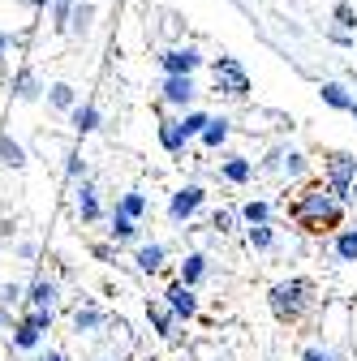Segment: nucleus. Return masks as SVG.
I'll list each match as a JSON object with an SVG mask.
<instances>
[{
    "instance_id": "nucleus-1",
    "label": "nucleus",
    "mask_w": 357,
    "mask_h": 361,
    "mask_svg": "<svg viewBox=\"0 0 357 361\" xmlns=\"http://www.w3.org/2000/svg\"><path fill=\"white\" fill-rule=\"evenodd\" d=\"M344 211H349V202H340V198L332 194L327 180H305V185L297 190V198L289 202V219L297 224L301 233H310V237L340 233Z\"/></svg>"
},
{
    "instance_id": "nucleus-2",
    "label": "nucleus",
    "mask_w": 357,
    "mask_h": 361,
    "mask_svg": "<svg viewBox=\"0 0 357 361\" xmlns=\"http://www.w3.org/2000/svg\"><path fill=\"white\" fill-rule=\"evenodd\" d=\"M267 305H272L276 323L297 327L305 314L315 310V280H310V276H289V280L272 284V293H267Z\"/></svg>"
},
{
    "instance_id": "nucleus-3",
    "label": "nucleus",
    "mask_w": 357,
    "mask_h": 361,
    "mask_svg": "<svg viewBox=\"0 0 357 361\" xmlns=\"http://www.w3.org/2000/svg\"><path fill=\"white\" fill-rule=\"evenodd\" d=\"M323 180L332 185V194L340 198V202H353L357 194V155H349V151H327L323 155Z\"/></svg>"
},
{
    "instance_id": "nucleus-4",
    "label": "nucleus",
    "mask_w": 357,
    "mask_h": 361,
    "mask_svg": "<svg viewBox=\"0 0 357 361\" xmlns=\"http://www.w3.org/2000/svg\"><path fill=\"white\" fill-rule=\"evenodd\" d=\"M211 82L219 95H229V99H246L250 95V73L237 56H215L211 61Z\"/></svg>"
},
{
    "instance_id": "nucleus-5",
    "label": "nucleus",
    "mask_w": 357,
    "mask_h": 361,
    "mask_svg": "<svg viewBox=\"0 0 357 361\" xmlns=\"http://www.w3.org/2000/svg\"><path fill=\"white\" fill-rule=\"evenodd\" d=\"M194 99H198L194 73H164V86H159V104H164V108H181V112H190Z\"/></svg>"
},
{
    "instance_id": "nucleus-6",
    "label": "nucleus",
    "mask_w": 357,
    "mask_h": 361,
    "mask_svg": "<svg viewBox=\"0 0 357 361\" xmlns=\"http://www.w3.org/2000/svg\"><path fill=\"white\" fill-rule=\"evenodd\" d=\"M258 172L276 176V180H301L305 176V155L301 151H289V147H276L272 155L258 164Z\"/></svg>"
},
{
    "instance_id": "nucleus-7",
    "label": "nucleus",
    "mask_w": 357,
    "mask_h": 361,
    "mask_svg": "<svg viewBox=\"0 0 357 361\" xmlns=\"http://www.w3.org/2000/svg\"><path fill=\"white\" fill-rule=\"evenodd\" d=\"M202 202H207V190L190 180V185H181V190L168 198V219H172V224H190V219L202 211Z\"/></svg>"
},
{
    "instance_id": "nucleus-8",
    "label": "nucleus",
    "mask_w": 357,
    "mask_h": 361,
    "mask_svg": "<svg viewBox=\"0 0 357 361\" xmlns=\"http://www.w3.org/2000/svg\"><path fill=\"white\" fill-rule=\"evenodd\" d=\"M164 305H168L181 323H190L194 314H198V297H194V288H190V284H181V280H172V284L164 288Z\"/></svg>"
},
{
    "instance_id": "nucleus-9",
    "label": "nucleus",
    "mask_w": 357,
    "mask_h": 361,
    "mask_svg": "<svg viewBox=\"0 0 357 361\" xmlns=\"http://www.w3.org/2000/svg\"><path fill=\"white\" fill-rule=\"evenodd\" d=\"M202 65V52L194 48V43H186V48H168L159 52V69L164 73H194Z\"/></svg>"
},
{
    "instance_id": "nucleus-10",
    "label": "nucleus",
    "mask_w": 357,
    "mask_h": 361,
    "mask_svg": "<svg viewBox=\"0 0 357 361\" xmlns=\"http://www.w3.org/2000/svg\"><path fill=\"white\" fill-rule=\"evenodd\" d=\"M73 211H78V219H82V224L104 219V202H99V190L91 185V180H82V185L73 190Z\"/></svg>"
},
{
    "instance_id": "nucleus-11",
    "label": "nucleus",
    "mask_w": 357,
    "mask_h": 361,
    "mask_svg": "<svg viewBox=\"0 0 357 361\" xmlns=\"http://www.w3.org/2000/svg\"><path fill=\"white\" fill-rule=\"evenodd\" d=\"M147 323H151L155 336H164L168 344H176V323H181V319H176L164 301H147Z\"/></svg>"
},
{
    "instance_id": "nucleus-12",
    "label": "nucleus",
    "mask_w": 357,
    "mask_h": 361,
    "mask_svg": "<svg viewBox=\"0 0 357 361\" xmlns=\"http://www.w3.org/2000/svg\"><path fill=\"white\" fill-rule=\"evenodd\" d=\"M56 297H61V284L52 276H39L26 288V305H35V310H56Z\"/></svg>"
},
{
    "instance_id": "nucleus-13",
    "label": "nucleus",
    "mask_w": 357,
    "mask_h": 361,
    "mask_svg": "<svg viewBox=\"0 0 357 361\" xmlns=\"http://www.w3.org/2000/svg\"><path fill=\"white\" fill-rule=\"evenodd\" d=\"M254 172H258V168H254L246 155H224V159H219V176H224L229 185H250Z\"/></svg>"
},
{
    "instance_id": "nucleus-14",
    "label": "nucleus",
    "mask_w": 357,
    "mask_h": 361,
    "mask_svg": "<svg viewBox=\"0 0 357 361\" xmlns=\"http://www.w3.org/2000/svg\"><path fill=\"white\" fill-rule=\"evenodd\" d=\"M13 95H18L22 104H35V99L48 95V86L39 82V73H35V69H18V78H13Z\"/></svg>"
},
{
    "instance_id": "nucleus-15",
    "label": "nucleus",
    "mask_w": 357,
    "mask_h": 361,
    "mask_svg": "<svg viewBox=\"0 0 357 361\" xmlns=\"http://www.w3.org/2000/svg\"><path fill=\"white\" fill-rule=\"evenodd\" d=\"M186 142H190V138H186V129H181V121H172V116H164V121H159V147H164L168 155H181V151H186Z\"/></svg>"
},
{
    "instance_id": "nucleus-16",
    "label": "nucleus",
    "mask_w": 357,
    "mask_h": 361,
    "mask_svg": "<svg viewBox=\"0 0 357 361\" xmlns=\"http://www.w3.org/2000/svg\"><path fill=\"white\" fill-rule=\"evenodd\" d=\"M164 258H168V245H159V241L138 245V254H133V262H138L143 276H155V271H164Z\"/></svg>"
},
{
    "instance_id": "nucleus-17",
    "label": "nucleus",
    "mask_w": 357,
    "mask_h": 361,
    "mask_svg": "<svg viewBox=\"0 0 357 361\" xmlns=\"http://www.w3.org/2000/svg\"><path fill=\"white\" fill-rule=\"evenodd\" d=\"M104 323H108V314H104L99 305H78V310H73V331H78V336H91V331H99Z\"/></svg>"
},
{
    "instance_id": "nucleus-18",
    "label": "nucleus",
    "mask_w": 357,
    "mask_h": 361,
    "mask_svg": "<svg viewBox=\"0 0 357 361\" xmlns=\"http://www.w3.org/2000/svg\"><path fill=\"white\" fill-rule=\"evenodd\" d=\"M229 133H233V121H229V116H211V121H207V129H202V138H198V142H202L207 151H219V147H224V142H229Z\"/></svg>"
},
{
    "instance_id": "nucleus-19",
    "label": "nucleus",
    "mask_w": 357,
    "mask_h": 361,
    "mask_svg": "<svg viewBox=\"0 0 357 361\" xmlns=\"http://www.w3.org/2000/svg\"><path fill=\"white\" fill-rule=\"evenodd\" d=\"M69 125L86 138V133H95V129L104 125V116H99V108H95V104H78V108L69 112Z\"/></svg>"
},
{
    "instance_id": "nucleus-20",
    "label": "nucleus",
    "mask_w": 357,
    "mask_h": 361,
    "mask_svg": "<svg viewBox=\"0 0 357 361\" xmlns=\"http://www.w3.org/2000/svg\"><path fill=\"white\" fill-rule=\"evenodd\" d=\"M112 211H116V215H129V219H138V224H143V215L151 211V202H147V194L129 190V194H121V198L112 202Z\"/></svg>"
},
{
    "instance_id": "nucleus-21",
    "label": "nucleus",
    "mask_w": 357,
    "mask_h": 361,
    "mask_svg": "<svg viewBox=\"0 0 357 361\" xmlns=\"http://www.w3.org/2000/svg\"><path fill=\"white\" fill-rule=\"evenodd\" d=\"M108 224H112V241L116 245H129V241H138V219H129V215H116V211H108Z\"/></svg>"
},
{
    "instance_id": "nucleus-22",
    "label": "nucleus",
    "mask_w": 357,
    "mask_h": 361,
    "mask_svg": "<svg viewBox=\"0 0 357 361\" xmlns=\"http://www.w3.org/2000/svg\"><path fill=\"white\" fill-rule=\"evenodd\" d=\"M332 250H336V262H357V224H349V228L336 233Z\"/></svg>"
},
{
    "instance_id": "nucleus-23",
    "label": "nucleus",
    "mask_w": 357,
    "mask_h": 361,
    "mask_svg": "<svg viewBox=\"0 0 357 361\" xmlns=\"http://www.w3.org/2000/svg\"><path fill=\"white\" fill-rule=\"evenodd\" d=\"M319 95H323V104L336 108V112H349V108H353V95H349V86H344V82H323V86H319Z\"/></svg>"
},
{
    "instance_id": "nucleus-24",
    "label": "nucleus",
    "mask_w": 357,
    "mask_h": 361,
    "mask_svg": "<svg viewBox=\"0 0 357 361\" xmlns=\"http://www.w3.org/2000/svg\"><path fill=\"white\" fill-rule=\"evenodd\" d=\"M202 276H207V254H186V262H181V276H176V280H181V284H190V288H198L202 284Z\"/></svg>"
},
{
    "instance_id": "nucleus-25",
    "label": "nucleus",
    "mask_w": 357,
    "mask_h": 361,
    "mask_svg": "<svg viewBox=\"0 0 357 361\" xmlns=\"http://www.w3.org/2000/svg\"><path fill=\"white\" fill-rule=\"evenodd\" d=\"M0 164L13 172L26 168V151H22V142H13V133H0Z\"/></svg>"
},
{
    "instance_id": "nucleus-26",
    "label": "nucleus",
    "mask_w": 357,
    "mask_h": 361,
    "mask_svg": "<svg viewBox=\"0 0 357 361\" xmlns=\"http://www.w3.org/2000/svg\"><path fill=\"white\" fill-rule=\"evenodd\" d=\"M48 104H52L56 112H73V108H78V90H73L69 82H52V86H48Z\"/></svg>"
},
{
    "instance_id": "nucleus-27",
    "label": "nucleus",
    "mask_w": 357,
    "mask_h": 361,
    "mask_svg": "<svg viewBox=\"0 0 357 361\" xmlns=\"http://www.w3.org/2000/svg\"><path fill=\"white\" fill-rule=\"evenodd\" d=\"M91 22H95V5H91V0H78V5H73V13H69V35H86V30H91Z\"/></svg>"
},
{
    "instance_id": "nucleus-28",
    "label": "nucleus",
    "mask_w": 357,
    "mask_h": 361,
    "mask_svg": "<svg viewBox=\"0 0 357 361\" xmlns=\"http://www.w3.org/2000/svg\"><path fill=\"white\" fill-rule=\"evenodd\" d=\"M39 340H43V331H35L26 319H22V323H13V348H22V353H35V348H39Z\"/></svg>"
},
{
    "instance_id": "nucleus-29",
    "label": "nucleus",
    "mask_w": 357,
    "mask_h": 361,
    "mask_svg": "<svg viewBox=\"0 0 357 361\" xmlns=\"http://www.w3.org/2000/svg\"><path fill=\"white\" fill-rule=\"evenodd\" d=\"M246 241H250L254 250H272V245H276V228H272V224H250V228H246Z\"/></svg>"
},
{
    "instance_id": "nucleus-30",
    "label": "nucleus",
    "mask_w": 357,
    "mask_h": 361,
    "mask_svg": "<svg viewBox=\"0 0 357 361\" xmlns=\"http://www.w3.org/2000/svg\"><path fill=\"white\" fill-rule=\"evenodd\" d=\"M176 121H181V129H186V138H202V129H207V112H198V108H190V112H181V116H176Z\"/></svg>"
},
{
    "instance_id": "nucleus-31",
    "label": "nucleus",
    "mask_w": 357,
    "mask_h": 361,
    "mask_svg": "<svg viewBox=\"0 0 357 361\" xmlns=\"http://www.w3.org/2000/svg\"><path fill=\"white\" fill-rule=\"evenodd\" d=\"M241 219H246V224H272V202L250 198V202L241 207Z\"/></svg>"
},
{
    "instance_id": "nucleus-32",
    "label": "nucleus",
    "mask_w": 357,
    "mask_h": 361,
    "mask_svg": "<svg viewBox=\"0 0 357 361\" xmlns=\"http://www.w3.org/2000/svg\"><path fill=\"white\" fill-rule=\"evenodd\" d=\"M78 0H52V30L69 35V13H73Z\"/></svg>"
},
{
    "instance_id": "nucleus-33",
    "label": "nucleus",
    "mask_w": 357,
    "mask_h": 361,
    "mask_svg": "<svg viewBox=\"0 0 357 361\" xmlns=\"http://www.w3.org/2000/svg\"><path fill=\"white\" fill-rule=\"evenodd\" d=\"M237 219H241V211H215V215H211V228L224 237V233H233V228H237Z\"/></svg>"
},
{
    "instance_id": "nucleus-34",
    "label": "nucleus",
    "mask_w": 357,
    "mask_h": 361,
    "mask_svg": "<svg viewBox=\"0 0 357 361\" xmlns=\"http://www.w3.org/2000/svg\"><path fill=\"white\" fill-rule=\"evenodd\" d=\"M52 319H56V310H26V323L35 327V331H52Z\"/></svg>"
},
{
    "instance_id": "nucleus-35",
    "label": "nucleus",
    "mask_w": 357,
    "mask_h": 361,
    "mask_svg": "<svg viewBox=\"0 0 357 361\" xmlns=\"http://www.w3.org/2000/svg\"><path fill=\"white\" fill-rule=\"evenodd\" d=\"M332 18H336V26H340V30H357V13H353V5H344V0L332 9Z\"/></svg>"
},
{
    "instance_id": "nucleus-36",
    "label": "nucleus",
    "mask_w": 357,
    "mask_h": 361,
    "mask_svg": "<svg viewBox=\"0 0 357 361\" xmlns=\"http://www.w3.org/2000/svg\"><path fill=\"white\" fill-rule=\"evenodd\" d=\"M65 176H69V180H82V176H86V159H82L78 151L65 155Z\"/></svg>"
},
{
    "instance_id": "nucleus-37",
    "label": "nucleus",
    "mask_w": 357,
    "mask_h": 361,
    "mask_svg": "<svg viewBox=\"0 0 357 361\" xmlns=\"http://www.w3.org/2000/svg\"><path fill=\"white\" fill-rule=\"evenodd\" d=\"M301 361H336V353H332V348H319V344H310V348H301Z\"/></svg>"
},
{
    "instance_id": "nucleus-38",
    "label": "nucleus",
    "mask_w": 357,
    "mask_h": 361,
    "mask_svg": "<svg viewBox=\"0 0 357 361\" xmlns=\"http://www.w3.org/2000/svg\"><path fill=\"white\" fill-rule=\"evenodd\" d=\"M22 297H26L22 284H5V288H0V305H13V301H22Z\"/></svg>"
},
{
    "instance_id": "nucleus-39",
    "label": "nucleus",
    "mask_w": 357,
    "mask_h": 361,
    "mask_svg": "<svg viewBox=\"0 0 357 361\" xmlns=\"http://www.w3.org/2000/svg\"><path fill=\"white\" fill-rule=\"evenodd\" d=\"M327 39H332V43H340V48H349V43H353V30H340V26H336Z\"/></svg>"
},
{
    "instance_id": "nucleus-40",
    "label": "nucleus",
    "mask_w": 357,
    "mask_h": 361,
    "mask_svg": "<svg viewBox=\"0 0 357 361\" xmlns=\"http://www.w3.org/2000/svg\"><path fill=\"white\" fill-rule=\"evenodd\" d=\"M13 250H18V258H26V262H30V258H35V254H39V250H35V241H18V245H13Z\"/></svg>"
},
{
    "instance_id": "nucleus-41",
    "label": "nucleus",
    "mask_w": 357,
    "mask_h": 361,
    "mask_svg": "<svg viewBox=\"0 0 357 361\" xmlns=\"http://www.w3.org/2000/svg\"><path fill=\"white\" fill-rule=\"evenodd\" d=\"M30 361H65V353H56V348H48V353H35Z\"/></svg>"
},
{
    "instance_id": "nucleus-42",
    "label": "nucleus",
    "mask_w": 357,
    "mask_h": 361,
    "mask_svg": "<svg viewBox=\"0 0 357 361\" xmlns=\"http://www.w3.org/2000/svg\"><path fill=\"white\" fill-rule=\"evenodd\" d=\"M13 237V219H0V245H5Z\"/></svg>"
},
{
    "instance_id": "nucleus-43",
    "label": "nucleus",
    "mask_w": 357,
    "mask_h": 361,
    "mask_svg": "<svg viewBox=\"0 0 357 361\" xmlns=\"http://www.w3.org/2000/svg\"><path fill=\"white\" fill-rule=\"evenodd\" d=\"M5 52H9V35L0 30V61H5Z\"/></svg>"
},
{
    "instance_id": "nucleus-44",
    "label": "nucleus",
    "mask_w": 357,
    "mask_h": 361,
    "mask_svg": "<svg viewBox=\"0 0 357 361\" xmlns=\"http://www.w3.org/2000/svg\"><path fill=\"white\" fill-rule=\"evenodd\" d=\"M26 5H30V9H48V5H52V0H26Z\"/></svg>"
},
{
    "instance_id": "nucleus-45",
    "label": "nucleus",
    "mask_w": 357,
    "mask_h": 361,
    "mask_svg": "<svg viewBox=\"0 0 357 361\" xmlns=\"http://www.w3.org/2000/svg\"><path fill=\"white\" fill-rule=\"evenodd\" d=\"M349 112H353V116H357V99H353V108H349Z\"/></svg>"
}]
</instances>
